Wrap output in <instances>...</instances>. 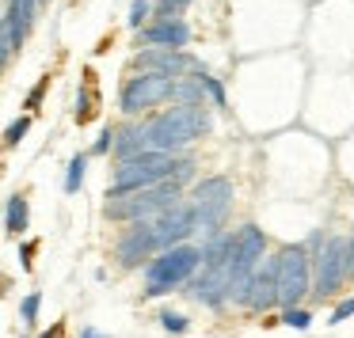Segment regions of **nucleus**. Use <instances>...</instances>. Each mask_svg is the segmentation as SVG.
Here are the masks:
<instances>
[{
  "label": "nucleus",
  "instance_id": "obj_7",
  "mask_svg": "<svg viewBox=\"0 0 354 338\" xmlns=\"http://www.w3.org/2000/svg\"><path fill=\"white\" fill-rule=\"evenodd\" d=\"M149 224H153V236H156V251H168V247L183 243V239L198 228V224H194V209H187V206H168Z\"/></svg>",
  "mask_w": 354,
  "mask_h": 338
},
{
  "label": "nucleus",
  "instance_id": "obj_12",
  "mask_svg": "<svg viewBox=\"0 0 354 338\" xmlns=\"http://www.w3.org/2000/svg\"><path fill=\"white\" fill-rule=\"evenodd\" d=\"M27 221H31V213H27V198H24V194H12L8 209H4V228H8L12 236H24Z\"/></svg>",
  "mask_w": 354,
  "mask_h": 338
},
{
  "label": "nucleus",
  "instance_id": "obj_1",
  "mask_svg": "<svg viewBox=\"0 0 354 338\" xmlns=\"http://www.w3.org/2000/svg\"><path fill=\"white\" fill-rule=\"evenodd\" d=\"M198 262H202V251L191 243H176L168 251H156L153 259L145 262V297L156 300L164 292L187 285L194 274H198Z\"/></svg>",
  "mask_w": 354,
  "mask_h": 338
},
{
  "label": "nucleus",
  "instance_id": "obj_11",
  "mask_svg": "<svg viewBox=\"0 0 354 338\" xmlns=\"http://www.w3.org/2000/svg\"><path fill=\"white\" fill-rule=\"evenodd\" d=\"M160 95H164L160 80H153V77L130 80V84H126V92H122V110H138V107H145V103L160 99Z\"/></svg>",
  "mask_w": 354,
  "mask_h": 338
},
{
  "label": "nucleus",
  "instance_id": "obj_17",
  "mask_svg": "<svg viewBox=\"0 0 354 338\" xmlns=\"http://www.w3.org/2000/svg\"><path fill=\"white\" fill-rule=\"evenodd\" d=\"M27 126H31V118H19V122H12L8 133H4V141H8V145H19V141H24V133H27Z\"/></svg>",
  "mask_w": 354,
  "mask_h": 338
},
{
  "label": "nucleus",
  "instance_id": "obj_22",
  "mask_svg": "<svg viewBox=\"0 0 354 338\" xmlns=\"http://www.w3.org/2000/svg\"><path fill=\"white\" fill-rule=\"evenodd\" d=\"M39 338H62V323H54V327H50V330H42Z\"/></svg>",
  "mask_w": 354,
  "mask_h": 338
},
{
  "label": "nucleus",
  "instance_id": "obj_21",
  "mask_svg": "<svg viewBox=\"0 0 354 338\" xmlns=\"http://www.w3.org/2000/svg\"><path fill=\"white\" fill-rule=\"evenodd\" d=\"M107 148H111V133H103V137L95 141V152H107Z\"/></svg>",
  "mask_w": 354,
  "mask_h": 338
},
{
  "label": "nucleus",
  "instance_id": "obj_5",
  "mask_svg": "<svg viewBox=\"0 0 354 338\" xmlns=\"http://www.w3.org/2000/svg\"><path fill=\"white\" fill-rule=\"evenodd\" d=\"M179 186H149V190L133 194V198H111L107 206V217L111 221H141V217H153V213H164V209L176 201Z\"/></svg>",
  "mask_w": 354,
  "mask_h": 338
},
{
  "label": "nucleus",
  "instance_id": "obj_2",
  "mask_svg": "<svg viewBox=\"0 0 354 338\" xmlns=\"http://www.w3.org/2000/svg\"><path fill=\"white\" fill-rule=\"evenodd\" d=\"M263 247H267V239H263V232L255 224H248V228H240L232 236V251H229V262H225V300L244 304L248 281H252L255 266L263 259Z\"/></svg>",
  "mask_w": 354,
  "mask_h": 338
},
{
  "label": "nucleus",
  "instance_id": "obj_23",
  "mask_svg": "<svg viewBox=\"0 0 354 338\" xmlns=\"http://www.w3.org/2000/svg\"><path fill=\"white\" fill-rule=\"evenodd\" d=\"M31 255H35V243H24V266L31 270Z\"/></svg>",
  "mask_w": 354,
  "mask_h": 338
},
{
  "label": "nucleus",
  "instance_id": "obj_4",
  "mask_svg": "<svg viewBox=\"0 0 354 338\" xmlns=\"http://www.w3.org/2000/svg\"><path fill=\"white\" fill-rule=\"evenodd\" d=\"M343 281H346V239L328 236L320 243V255L313 259V292L316 297H331Z\"/></svg>",
  "mask_w": 354,
  "mask_h": 338
},
{
  "label": "nucleus",
  "instance_id": "obj_6",
  "mask_svg": "<svg viewBox=\"0 0 354 338\" xmlns=\"http://www.w3.org/2000/svg\"><path fill=\"white\" fill-rule=\"evenodd\" d=\"M171 160L168 156H138V160L122 163L115 175V186H111V198H122L126 190H141V186H153L168 175Z\"/></svg>",
  "mask_w": 354,
  "mask_h": 338
},
{
  "label": "nucleus",
  "instance_id": "obj_20",
  "mask_svg": "<svg viewBox=\"0 0 354 338\" xmlns=\"http://www.w3.org/2000/svg\"><path fill=\"white\" fill-rule=\"evenodd\" d=\"M42 92H46V80H42V84L35 88L31 95H27V110H35V107H39V103H42Z\"/></svg>",
  "mask_w": 354,
  "mask_h": 338
},
{
  "label": "nucleus",
  "instance_id": "obj_13",
  "mask_svg": "<svg viewBox=\"0 0 354 338\" xmlns=\"http://www.w3.org/2000/svg\"><path fill=\"white\" fill-rule=\"evenodd\" d=\"M278 323H286V327H293V330H308L313 327V312L308 308H282V315H278Z\"/></svg>",
  "mask_w": 354,
  "mask_h": 338
},
{
  "label": "nucleus",
  "instance_id": "obj_14",
  "mask_svg": "<svg viewBox=\"0 0 354 338\" xmlns=\"http://www.w3.org/2000/svg\"><path fill=\"white\" fill-rule=\"evenodd\" d=\"M39 308H42V292H27L24 304H19V315H24V327H35L39 319Z\"/></svg>",
  "mask_w": 354,
  "mask_h": 338
},
{
  "label": "nucleus",
  "instance_id": "obj_10",
  "mask_svg": "<svg viewBox=\"0 0 354 338\" xmlns=\"http://www.w3.org/2000/svg\"><path fill=\"white\" fill-rule=\"evenodd\" d=\"M274 281H278V259H270L267 266H255L252 281H248V292H244V304L252 312L274 308Z\"/></svg>",
  "mask_w": 354,
  "mask_h": 338
},
{
  "label": "nucleus",
  "instance_id": "obj_8",
  "mask_svg": "<svg viewBox=\"0 0 354 338\" xmlns=\"http://www.w3.org/2000/svg\"><path fill=\"white\" fill-rule=\"evenodd\" d=\"M153 255H156V236H153V224H149V221H138L122 239H118V247H115L118 266H126V270L149 262Z\"/></svg>",
  "mask_w": 354,
  "mask_h": 338
},
{
  "label": "nucleus",
  "instance_id": "obj_16",
  "mask_svg": "<svg viewBox=\"0 0 354 338\" xmlns=\"http://www.w3.org/2000/svg\"><path fill=\"white\" fill-rule=\"evenodd\" d=\"M80 179H84V156H77V160L69 163V175H65V190L77 194V190H80Z\"/></svg>",
  "mask_w": 354,
  "mask_h": 338
},
{
  "label": "nucleus",
  "instance_id": "obj_15",
  "mask_svg": "<svg viewBox=\"0 0 354 338\" xmlns=\"http://www.w3.org/2000/svg\"><path fill=\"white\" fill-rule=\"evenodd\" d=\"M160 327L168 330V335H187V315H179V312H160Z\"/></svg>",
  "mask_w": 354,
  "mask_h": 338
},
{
  "label": "nucleus",
  "instance_id": "obj_19",
  "mask_svg": "<svg viewBox=\"0 0 354 338\" xmlns=\"http://www.w3.org/2000/svg\"><path fill=\"white\" fill-rule=\"evenodd\" d=\"M351 315H354V297H346V300H339V304H335L331 323H343V319H351Z\"/></svg>",
  "mask_w": 354,
  "mask_h": 338
},
{
  "label": "nucleus",
  "instance_id": "obj_9",
  "mask_svg": "<svg viewBox=\"0 0 354 338\" xmlns=\"http://www.w3.org/2000/svg\"><path fill=\"white\" fill-rule=\"evenodd\" d=\"M225 194H229L225 179H209V183H202L198 190H194V198H198L194 224H202V232H214L217 224H221V217H225Z\"/></svg>",
  "mask_w": 354,
  "mask_h": 338
},
{
  "label": "nucleus",
  "instance_id": "obj_24",
  "mask_svg": "<svg viewBox=\"0 0 354 338\" xmlns=\"http://www.w3.org/2000/svg\"><path fill=\"white\" fill-rule=\"evenodd\" d=\"M80 338H107V335H103V330H95V327H84V330H80Z\"/></svg>",
  "mask_w": 354,
  "mask_h": 338
},
{
  "label": "nucleus",
  "instance_id": "obj_26",
  "mask_svg": "<svg viewBox=\"0 0 354 338\" xmlns=\"http://www.w3.org/2000/svg\"><path fill=\"white\" fill-rule=\"evenodd\" d=\"M351 243H354V236H351Z\"/></svg>",
  "mask_w": 354,
  "mask_h": 338
},
{
  "label": "nucleus",
  "instance_id": "obj_3",
  "mask_svg": "<svg viewBox=\"0 0 354 338\" xmlns=\"http://www.w3.org/2000/svg\"><path fill=\"white\" fill-rule=\"evenodd\" d=\"M278 259V281H274V304L297 308L313 292V259L305 243H290L274 255Z\"/></svg>",
  "mask_w": 354,
  "mask_h": 338
},
{
  "label": "nucleus",
  "instance_id": "obj_18",
  "mask_svg": "<svg viewBox=\"0 0 354 338\" xmlns=\"http://www.w3.org/2000/svg\"><path fill=\"white\" fill-rule=\"evenodd\" d=\"M149 39H164V42H183V27H156V31H149Z\"/></svg>",
  "mask_w": 354,
  "mask_h": 338
},
{
  "label": "nucleus",
  "instance_id": "obj_25",
  "mask_svg": "<svg viewBox=\"0 0 354 338\" xmlns=\"http://www.w3.org/2000/svg\"><path fill=\"white\" fill-rule=\"evenodd\" d=\"M141 16H145V4H133V16H130V23H141Z\"/></svg>",
  "mask_w": 354,
  "mask_h": 338
}]
</instances>
